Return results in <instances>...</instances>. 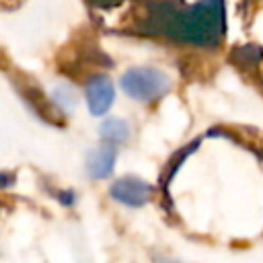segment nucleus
Segmentation results:
<instances>
[{
	"instance_id": "nucleus-2",
	"label": "nucleus",
	"mask_w": 263,
	"mask_h": 263,
	"mask_svg": "<svg viewBox=\"0 0 263 263\" xmlns=\"http://www.w3.org/2000/svg\"><path fill=\"white\" fill-rule=\"evenodd\" d=\"M119 84L127 97L140 103L156 101L171 90V78L158 68H150V66H138L125 70L123 76L119 78Z\"/></svg>"
},
{
	"instance_id": "nucleus-1",
	"label": "nucleus",
	"mask_w": 263,
	"mask_h": 263,
	"mask_svg": "<svg viewBox=\"0 0 263 263\" xmlns=\"http://www.w3.org/2000/svg\"><path fill=\"white\" fill-rule=\"evenodd\" d=\"M142 35H162L197 47H218L224 39V0H199L183 6L177 0H148V12L138 27Z\"/></svg>"
},
{
	"instance_id": "nucleus-9",
	"label": "nucleus",
	"mask_w": 263,
	"mask_h": 263,
	"mask_svg": "<svg viewBox=\"0 0 263 263\" xmlns=\"http://www.w3.org/2000/svg\"><path fill=\"white\" fill-rule=\"evenodd\" d=\"M12 183H14V175H10V173H0V189L10 187Z\"/></svg>"
},
{
	"instance_id": "nucleus-3",
	"label": "nucleus",
	"mask_w": 263,
	"mask_h": 263,
	"mask_svg": "<svg viewBox=\"0 0 263 263\" xmlns=\"http://www.w3.org/2000/svg\"><path fill=\"white\" fill-rule=\"evenodd\" d=\"M14 88L21 92L23 101L31 107V111H33L37 117H41L43 121H47V123H51V125H58V127L64 125V121H62L64 111L55 105V101H51V99L43 92V88H39V86L35 84V80H27V82L14 80Z\"/></svg>"
},
{
	"instance_id": "nucleus-7",
	"label": "nucleus",
	"mask_w": 263,
	"mask_h": 263,
	"mask_svg": "<svg viewBox=\"0 0 263 263\" xmlns=\"http://www.w3.org/2000/svg\"><path fill=\"white\" fill-rule=\"evenodd\" d=\"M99 136H101L107 144L119 146V144H123V142L129 138V125H127L123 119H119V117H109V119H105V121L101 123Z\"/></svg>"
},
{
	"instance_id": "nucleus-8",
	"label": "nucleus",
	"mask_w": 263,
	"mask_h": 263,
	"mask_svg": "<svg viewBox=\"0 0 263 263\" xmlns=\"http://www.w3.org/2000/svg\"><path fill=\"white\" fill-rule=\"evenodd\" d=\"M90 6L95 8H101V10H107V8H115L119 4H123L125 0H86Z\"/></svg>"
},
{
	"instance_id": "nucleus-5",
	"label": "nucleus",
	"mask_w": 263,
	"mask_h": 263,
	"mask_svg": "<svg viewBox=\"0 0 263 263\" xmlns=\"http://www.w3.org/2000/svg\"><path fill=\"white\" fill-rule=\"evenodd\" d=\"M150 193H152V187L146 181H142L140 177H121L109 189V195L115 201L125 203L129 208L144 205L150 199Z\"/></svg>"
},
{
	"instance_id": "nucleus-4",
	"label": "nucleus",
	"mask_w": 263,
	"mask_h": 263,
	"mask_svg": "<svg viewBox=\"0 0 263 263\" xmlns=\"http://www.w3.org/2000/svg\"><path fill=\"white\" fill-rule=\"evenodd\" d=\"M84 95L90 115L103 117L115 101V86L107 74H92L84 82Z\"/></svg>"
},
{
	"instance_id": "nucleus-6",
	"label": "nucleus",
	"mask_w": 263,
	"mask_h": 263,
	"mask_svg": "<svg viewBox=\"0 0 263 263\" xmlns=\"http://www.w3.org/2000/svg\"><path fill=\"white\" fill-rule=\"evenodd\" d=\"M115 160H117V146H111V144L99 146L88 154L86 171L92 179H107L113 173Z\"/></svg>"
}]
</instances>
